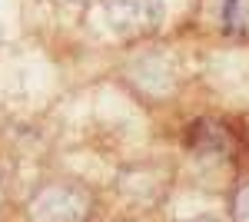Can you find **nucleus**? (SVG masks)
<instances>
[]
</instances>
